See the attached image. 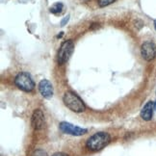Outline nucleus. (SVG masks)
<instances>
[{"mask_svg":"<svg viewBox=\"0 0 156 156\" xmlns=\"http://www.w3.org/2000/svg\"><path fill=\"white\" fill-rule=\"evenodd\" d=\"M60 130L65 134H69L73 136H81L87 133V129L74 126L69 122H61L60 123Z\"/></svg>","mask_w":156,"mask_h":156,"instance_id":"39448f33","label":"nucleus"},{"mask_svg":"<svg viewBox=\"0 0 156 156\" xmlns=\"http://www.w3.org/2000/svg\"><path fill=\"white\" fill-rule=\"evenodd\" d=\"M53 156H68V155L65 153H62V152H58V153H55Z\"/></svg>","mask_w":156,"mask_h":156,"instance_id":"4468645a","label":"nucleus"},{"mask_svg":"<svg viewBox=\"0 0 156 156\" xmlns=\"http://www.w3.org/2000/svg\"><path fill=\"white\" fill-rule=\"evenodd\" d=\"M69 16H66L65 19L61 21V26H65V24L69 21Z\"/></svg>","mask_w":156,"mask_h":156,"instance_id":"ddd939ff","label":"nucleus"},{"mask_svg":"<svg viewBox=\"0 0 156 156\" xmlns=\"http://www.w3.org/2000/svg\"><path fill=\"white\" fill-rule=\"evenodd\" d=\"M116 0H98V5L100 6V7H105V6H108L112 4L113 2H115Z\"/></svg>","mask_w":156,"mask_h":156,"instance_id":"9b49d317","label":"nucleus"},{"mask_svg":"<svg viewBox=\"0 0 156 156\" xmlns=\"http://www.w3.org/2000/svg\"><path fill=\"white\" fill-rule=\"evenodd\" d=\"M64 8V5L62 3H55L50 7V13L52 14H59L61 13Z\"/></svg>","mask_w":156,"mask_h":156,"instance_id":"9d476101","label":"nucleus"},{"mask_svg":"<svg viewBox=\"0 0 156 156\" xmlns=\"http://www.w3.org/2000/svg\"><path fill=\"white\" fill-rule=\"evenodd\" d=\"M15 83L17 88H20L24 92H32L35 88V83L32 80L31 76L25 73L17 74L15 79Z\"/></svg>","mask_w":156,"mask_h":156,"instance_id":"7ed1b4c3","label":"nucleus"},{"mask_svg":"<svg viewBox=\"0 0 156 156\" xmlns=\"http://www.w3.org/2000/svg\"><path fill=\"white\" fill-rule=\"evenodd\" d=\"M74 44L73 41H66L62 44L60 50L58 52V63L59 64H65L69 59L71 53L73 51Z\"/></svg>","mask_w":156,"mask_h":156,"instance_id":"20e7f679","label":"nucleus"},{"mask_svg":"<svg viewBox=\"0 0 156 156\" xmlns=\"http://www.w3.org/2000/svg\"><path fill=\"white\" fill-rule=\"evenodd\" d=\"M141 53L146 61H151L156 55V46L151 41H146L142 44Z\"/></svg>","mask_w":156,"mask_h":156,"instance_id":"423d86ee","label":"nucleus"},{"mask_svg":"<svg viewBox=\"0 0 156 156\" xmlns=\"http://www.w3.org/2000/svg\"><path fill=\"white\" fill-rule=\"evenodd\" d=\"M154 28H155V30H156V20H154Z\"/></svg>","mask_w":156,"mask_h":156,"instance_id":"2eb2a0df","label":"nucleus"},{"mask_svg":"<svg viewBox=\"0 0 156 156\" xmlns=\"http://www.w3.org/2000/svg\"><path fill=\"white\" fill-rule=\"evenodd\" d=\"M153 108L154 104L152 101H149L147 102L141 111V117L144 121H151L152 118V114H153Z\"/></svg>","mask_w":156,"mask_h":156,"instance_id":"1a4fd4ad","label":"nucleus"},{"mask_svg":"<svg viewBox=\"0 0 156 156\" xmlns=\"http://www.w3.org/2000/svg\"><path fill=\"white\" fill-rule=\"evenodd\" d=\"M44 113L41 112L40 109L35 110L33 115H32V119H31V123L32 126L35 130H40L44 126Z\"/></svg>","mask_w":156,"mask_h":156,"instance_id":"0eeeda50","label":"nucleus"},{"mask_svg":"<svg viewBox=\"0 0 156 156\" xmlns=\"http://www.w3.org/2000/svg\"><path fill=\"white\" fill-rule=\"evenodd\" d=\"M32 156H47V154L43 149H37V151H35L33 152Z\"/></svg>","mask_w":156,"mask_h":156,"instance_id":"f8f14e48","label":"nucleus"},{"mask_svg":"<svg viewBox=\"0 0 156 156\" xmlns=\"http://www.w3.org/2000/svg\"><path fill=\"white\" fill-rule=\"evenodd\" d=\"M39 91L44 98H50L53 95L52 84L46 79L41 80L39 84Z\"/></svg>","mask_w":156,"mask_h":156,"instance_id":"6e6552de","label":"nucleus"},{"mask_svg":"<svg viewBox=\"0 0 156 156\" xmlns=\"http://www.w3.org/2000/svg\"><path fill=\"white\" fill-rule=\"evenodd\" d=\"M81 1H84V2H86V1H88V0H81Z\"/></svg>","mask_w":156,"mask_h":156,"instance_id":"dca6fc26","label":"nucleus"},{"mask_svg":"<svg viewBox=\"0 0 156 156\" xmlns=\"http://www.w3.org/2000/svg\"><path fill=\"white\" fill-rule=\"evenodd\" d=\"M111 141L110 135L106 132H98L87 141L86 146L92 151H98L105 147Z\"/></svg>","mask_w":156,"mask_h":156,"instance_id":"f257e3e1","label":"nucleus"},{"mask_svg":"<svg viewBox=\"0 0 156 156\" xmlns=\"http://www.w3.org/2000/svg\"><path fill=\"white\" fill-rule=\"evenodd\" d=\"M63 101L65 105L73 112L80 113V112L85 111L86 109V106L81 100V98L74 93L67 92L63 97Z\"/></svg>","mask_w":156,"mask_h":156,"instance_id":"f03ea898","label":"nucleus"}]
</instances>
